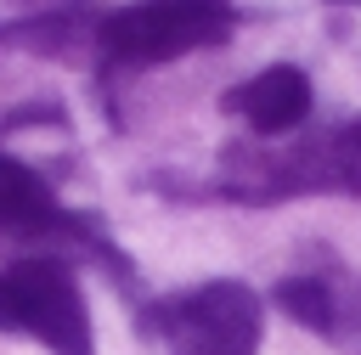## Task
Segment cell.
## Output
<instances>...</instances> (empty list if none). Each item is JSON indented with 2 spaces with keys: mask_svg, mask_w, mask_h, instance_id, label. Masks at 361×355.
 <instances>
[{
  "mask_svg": "<svg viewBox=\"0 0 361 355\" xmlns=\"http://www.w3.org/2000/svg\"><path fill=\"white\" fill-rule=\"evenodd\" d=\"M0 293H6L11 332L39 338L51 355H96L85 293H79V282H73V270L62 259L28 254V259L6 265L0 270Z\"/></svg>",
  "mask_w": 361,
  "mask_h": 355,
  "instance_id": "3957f363",
  "label": "cell"
},
{
  "mask_svg": "<svg viewBox=\"0 0 361 355\" xmlns=\"http://www.w3.org/2000/svg\"><path fill=\"white\" fill-rule=\"evenodd\" d=\"M0 231H11V237H68L73 214H62V203L51 197V186L28 163L0 158Z\"/></svg>",
  "mask_w": 361,
  "mask_h": 355,
  "instance_id": "8992f818",
  "label": "cell"
},
{
  "mask_svg": "<svg viewBox=\"0 0 361 355\" xmlns=\"http://www.w3.org/2000/svg\"><path fill=\"white\" fill-rule=\"evenodd\" d=\"M333 6H355V0H333Z\"/></svg>",
  "mask_w": 361,
  "mask_h": 355,
  "instance_id": "9c48e42d",
  "label": "cell"
},
{
  "mask_svg": "<svg viewBox=\"0 0 361 355\" xmlns=\"http://www.w3.org/2000/svg\"><path fill=\"white\" fill-rule=\"evenodd\" d=\"M276 304H282L293 321H305L310 332H322V338H327V321H333L327 276H288V282L276 287Z\"/></svg>",
  "mask_w": 361,
  "mask_h": 355,
  "instance_id": "52a82bcc",
  "label": "cell"
},
{
  "mask_svg": "<svg viewBox=\"0 0 361 355\" xmlns=\"http://www.w3.org/2000/svg\"><path fill=\"white\" fill-rule=\"evenodd\" d=\"M147 327L175 355H254L259 349V299L243 282H203L164 299Z\"/></svg>",
  "mask_w": 361,
  "mask_h": 355,
  "instance_id": "277c9868",
  "label": "cell"
},
{
  "mask_svg": "<svg viewBox=\"0 0 361 355\" xmlns=\"http://www.w3.org/2000/svg\"><path fill=\"white\" fill-rule=\"evenodd\" d=\"M310 96H316L310 79H305L293 62H276V68H259L248 85H237V90L226 96V107H231L237 118H248L254 135H288V130L305 124Z\"/></svg>",
  "mask_w": 361,
  "mask_h": 355,
  "instance_id": "5b68a950",
  "label": "cell"
},
{
  "mask_svg": "<svg viewBox=\"0 0 361 355\" xmlns=\"http://www.w3.org/2000/svg\"><path fill=\"white\" fill-rule=\"evenodd\" d=\"M226 192L237 203H282L310 192H361V124L293 141V147H231Z\"/></svg>",
  "mask_w": 361,
  "mask_h": 355,
  "instance_id": "6da1fadb",
  "label": "cell"
},
{
  "mask_svg": "<svg viewBox=\"0 0 361 355\" xmlns=\"http://www.w3.org/2000/svg\"><path fill=\"white\" fill-rule=\"evenodd\" d=\"M231 23H237L231 0H135L102 23L96 45H102L107 68L141 73V68L175 62L186 51L220 45L231 34Z\"/></svg>",
  "mask_w": 361,
  "mask_h": 355,
  "instance_id": "7a4b0ae2",
  "label": "cell"
},
{
  "mask_svg": "<svg viewBox=\"0 0 361 355\" xmlns=\"http://www.w3.org/2000/svg\"><path fill=\"white\" fill-rule=\"evenodd\" d=\"M0 332H11V321H6V293H0Z\"/></svg>",
  "mask_w": 361,
  "mask_h": 355,
  "instance_id": "ba28073f",
  "label": "cell"
}]
</instances>
